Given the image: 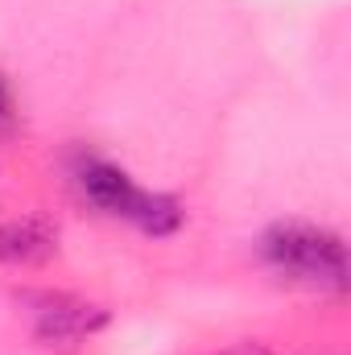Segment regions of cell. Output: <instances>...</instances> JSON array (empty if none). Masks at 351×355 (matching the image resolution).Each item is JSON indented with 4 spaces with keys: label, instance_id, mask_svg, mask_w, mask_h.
<instances>
[{
    "label": "cell",
    "instance_id": "6da1fadb",
    "mask_svg": "<svg viewBox=\"0 0 351 355\" xmlns=\"http://www.w3.org/2000/svg\"><path fill=\"white\" fill-rule=\"evenodd\" d=\"M71 182L95 211L124 219L145 236H174L186 219V211L174 194L141 186L128 170H120L116 162H103L95 153H79L71 162Z\"/></svg>",
    "mask_w": 351,
    "mask_h": 355
},
{
    "label": "cell",
    "instance_id": "7a4b0ae2",
    "mask_svg": "<svg viewBox=\"0 0 351 355\" xmlns=\"http://www.w3.org/2000/svg\"><path fill=\"white\" fill-rule=\"evenodd\" d=\"M261 261L281 281L302 289H348V244L339 232L306 223V219H281L261 236Z\"/></svg>",
    "mask_w": 351,
    "mask_h": 355
},
{
    "label": "cell",
    "instance_id": "3957f363",
    "mask_svg": "<svg viewBox=\"0 0 351 355\" xmlns=\"http://www.w3.org/2000/svg\"><path fill=\"white\" fill-rule=\"evenodd\" d=\"M29 318H33V335L42 343H83L91 335H99L108 327V310L95 306L87 297L62 293V289H42L25 297Z\"/></svg>",
    "mask_w": 351,
    "mask_h": 355
},
{
    "label": "cell",
    "instance_id": "8992f818",
    "mask_svg": "<svg viewBox=\"0 0 351 355\" xmlns=\"http://www.w3.org/2000/svg\"><path fill=\"white\" fill-rule=\"evenodd\" d=\"M215 355H273L264 343H236V347H223V352H215Z\"/></svg>",
    "mask_w": 351,
    "mask_h": 355
},
{
    "label": "cell",
    "instance_id": "277c9868",
    "mask_svg": "<svg viewBox=\"0 0 351 355\" xmlns=\"http://www.w3.org/2000/svg\"><path fill=\"white\" fill-rule=\"evenodd\" d=\"M54 252V232L42 219H21L0 227V257L8 261H42Z\"/></svg>",
    "mask_w": 351,
    "mask_h": 355
},
{
    "label": "cell",
    "instance_id": "5b68a950",
    "mask_svg": "<svg viewBox=\"0 0 351 355\" xmlns=\"http://www.w3.org/2000/svg\"><path fill=\"white\" fill-rule=\"evenodd\" d=\"M12 116H17L12 87H8V83H4V75H0V128H8V124H12Z\"/></svg>",
    "mask_w": 351,
    "mask_h": 355
}]
</instances>
